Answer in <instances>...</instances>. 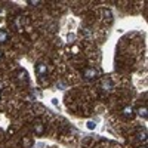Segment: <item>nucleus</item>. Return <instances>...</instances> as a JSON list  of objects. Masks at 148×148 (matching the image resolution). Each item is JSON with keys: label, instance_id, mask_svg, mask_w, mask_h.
Returning <instances> with one entry per match:
<instances>
[{"label": "nucleus", "instance_id": "obj_1", "mask_svg": "<svg viewBox=\"0 0 148 148\" xmlns=\"http://www.w3.org/2000/svg\"><path fill=\"white\" fill-rule=\"evenodd\" d=\"M82 74H83V77H84V79L93 80V79H96L98 76H99V71L95 70V68H86V70H83Z\"/></svg>", "mask_w": 148, "mask_h": 148}, {"label": "nucleus", "instance_id": "obj_17", "mask_svg": "<svg viewBox=\"0 0 148 148\" xmlns=\"http://www.w3.org/2000/svg\"><path fill=\"white\" fill-rule=\"evenodd\" d=\"M31 148H34V147H31Z\"/></svg>", "mask_w": 148, "mask_h": 148}, {"label": "nucleus", "instance_id": "obj_11", "mask_svg": "<svg viewBox=\"0 0 148 148\" xmlns=\"http://www.w3.org/2000/svg\"><path fill=\"white\" fill-rule=\"evenodd\" d=\"M39 3L40 2H37V0H30V2H28V5H33V6H37Z\"/></svg>", "mask_w": 148, "mask_h": 148}, {"label": "nucleus", "instance_id": "obj_15", "mask_svg": "<svg viewBox=\"0 0 148 148\" xmlns=\"http://www.w3.org/2000/svg\"><path fill=\"white\" fill-rule=\"evenodd\" d=\"M139 148H147V147H145V145H144V147H139Z\"/></svg>", "mask_w": 148, "mask_h": 148}, {"label": "nucleus", "instance_id": "obj_10", "mask_svg": "<svg viewBox=\"0 0 148 148\" xmlns=\"http://www.w3.org/2000/svg\"><path fill=\"white\" fill-rule=\"evenodd\" d=\"M95 126H96V125H95V121H88V129L92 130V129H95Z\"/></svg>", "mask_w": 148, "mask_h": 148}, {"label": "nucleus", "instance_id": "obj_12", "mask_svg": "<svg viewBox=\"0 0 148 148\" xmlns=\"http://www.w3.org/2000/svg\"><path fill=\"white\" fill-rule=\"evenodd\" d=\"M74 39H76V37H74V34H70V36H68V40H70V42H73Z\"/></svg>", "mask_w": 148, "mask_h": 148}, {"label": "nucleus", "instance_id": "obj_6", "mask_svg": "<svg viewBox=\"0 0 148 148\" xmlns=\"http://www.w3.org/2000/svg\"><path fill=\"white\" fill-rule=\"evenodd\" d=\"M9 40V34L3 30H0V43H6Z\"/></svg>", "mask_w": 148, "mask_h": 148}, {"label": "nucleus", "instance_id": "obj_9", "mask_svg": "<svg viewBox=\"0 0 148 148\" xmlns=\"http://www.w3.org/2000/svg\"><path fill=\"white\" fill-rule=\"evenodd\" d=\"M138 114H139L141 117L147 119V117H148V114H147V107H142V108H139V110H138Z\"/></svg>", "mask_w": 148, "mask_h": 148}, {"label": "nucleus", "instance_id": "obj_5", "mask_svg": "<svg viewBox=\"0 0 148 148\" xmlns=\"http://www.w3.org/2000/svg\"><path fill=\"white\" fill-rule=\"evenodd\" d=\"M101 88H102L104 92H110V90H113V83H111V80H104Z\"/></svg>", "mask_w": 148, "mask_h": 148}, {"label": "nucleus", "instance_id": "obj_3", "mask_svg": "<svg viewBox=\"0 0 148 148\" xmlns=\"http://www.w3.org/2000/svg\"><path fill=\"white\" fill-rule=\"evenodd\" d=\"M34 132H36L37 135H42V133L45 132L43 123H42L40 120H36V121H34Z\"/></svg>", "mask_w": 148, "mask_h": 148}, {"label": "nucleus", "instance_id": "obj_4", "mask_svg": "<svg viewBox=\"0 0 148 148\" xmlns=\"http://www.w3.org/2000/svg\"><path fill=\"white\" fill-rule=\"evenodd\" d=\"M46 73H47V65L43 64V62H40L39 65H37V74H39L40 77H43Z\"/></svg>", "mask_w": 148, "mask_h": 148}, {"label": "nucleus", "instance_id": "obj_8", "mask_svg": "<svg viewBox=\"0 0 148 148\" xmlns=\"http://www.w3.org/2000/svg\"><path fill=\"white\" fill-rule=\"evenodd\" d=\"M18 80H19V82H27V71L21 70V71L18 73Z\"/></svg>", "mask_w": 148, "mask_h": 148}, {"label": "nucleus", "instance_id": "obj_18", "mask_svg": "<svg viewBox=\"0 0 148 148\" xmlns=\"http://www.w3.org/2000/svg\"><path fill=\"white\" fill-rule=\"evenodd\" d=\"M0 98H2V96H0Z\"/></svg>", "mask_w": 148, "mask_h": 148}, {"label": "nucleus", "instance_id": "obj_13", "mask_svg": "<svg viewBox=\"0 0 148 148\" xmlns=\"http://www.w3.org/2000/svg\"><path fill=\"white\" fill-rule=\"evenodd\" d=\"M56 86H58V88H65V84H64L62 82H61V83L58 82V84H56Z\"/></svg>", "mask_w": 148, "mask_h": 148}, {"label": "nucleus", "instance_id": "obj_14", "mask_svg": "<svg viewBox=\"0 0 148 148\" xmlns=\"http://www.w3.org/2000/svg\"><path fill=\"white\" fill-rule=\"evenodd\" d=\"M2 89H3V83H2V82H0V90H2Z\"/></svg>", "mask_w": 148, "mask_h": 148}, {"label": "nucleus", "instance_id": "obj_7", "mask_svg": "<svg viewBox=\"0 0 148 148\" xmlns=\"http://www.w3.org/2000/svg\"><path fill=\"white\" fill-rule=\"evenodd\" d=\"M138 139L142 141L144 144L147 142V130H139V132H138Z\"/></svg>", "mask_w": 148, "mask_h": 148}, {"label": "nucleus", "instance_id": "obj_16", "mask_svg": "<svg viewBox=\"0 0 148 148\" xmlns=\"http://www.w3.org/2000/svg\"><path fill=\"white\" fill-rule=\"evenodd\" d=\"M0 58H2V52H0Z\"/></svg>", "mask_w": 148, "mask_h": 148}, {"label": "nucleus", "instance_id": "obj_2", "mask_svg": "<svg viewBox=\"0 0 148 148\" xmlns=\"http://www.w3.org/2000/svg\"><path fill=\"white\" fill-rule=\"evenodd\" d=\"M123 116H125L126 119H133V116H135V110L130 107V105H127V107H125L123 108Z\"/></svg>", "mask_w": 148, "mask_h": 148}]
</instances>
